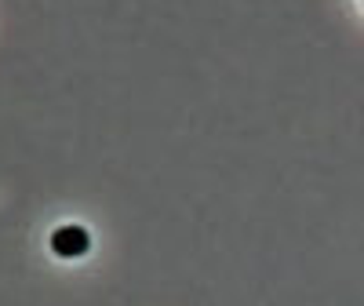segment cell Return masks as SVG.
<instances>
[{
  "mask_svg": "<svg viewBox=\"0 0 364 306\" xmlns=\"http://www.w3.org/2000/svg\"><path fill=\"white\" fill-rule=\"evenodd\" d=\"M91 248V237L84 226H58L51 233V252L55 255H63V259H77Z\"/></svg>",
  "mask_w": 364,
  "mask_h": 306,
  "instance_id": "1",
  "label": "cell"
}]
</instances>
